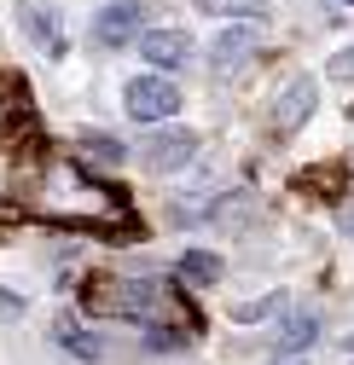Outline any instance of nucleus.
Returning <instances> with one entry per match:
<instances>
[{
    "mask_svg": "<svg viewBox=\"0 0 354 365\" xmlns=\"http://www.w3.org/2000/svg\"><path fill=\"white\" fill-rule=\"evenodd\" d=\"M331 81H348V87H354V47H343V53L331 58Z\"/></svg>",
    "mask_w": 354,
    "mask_h": 365,
    "instance_id": "obj_14",
    "label": "nucleus"
},
{
    "mask_svg": "<svg viewBox=\"0 0 354 365\" xmlns=\"http://www.w3.org/2000/svg\"><path fill=\"white\" fill-rule=\"evenodd\" d=\"M18 24L29 29V41H35V47L47 53V58H64V29H59V18H53L47 6H35V0H24V6H18Z\"/></svg>",
    "mask_w": 354,
    "mask_h": 365,
    "instance_id": "obj_8",
    "label": "nucleus"
},
{
    "mask_svg": "<svg viewBox=\"0 0 354 365\" xmlns=\"http://www.w3.org/2000/svg\"><path fill=\"white\" fill-rule=\"evenodd\" d=\"M337 226H343V232H348V238H354V192H348V197H343V203H337Z\"/></svg>",
    "mask_w": 354,
    "mask_h": 365,
    "instance_id": "obj_16",
    "label": "nucleus"
},
{
    "mask_svg": "<svg viewBox=\"0 0 354 365\" xmlns=\"http://www.w3.org/2000/svg\"><path fill=\"white\" fill-rule=\"evenodd\" d=\"M337 6H354V0H337Z\"/></svg>",
    "mask_w": 354,
    "mask_h": 365,
    "instance_id": "obj_18",
    "label": "nucleus"
},
{
    "mask_svg": "<svg viewBox=\"0 0 354 365\" xmlns=\"http://www.w3.org/2000/svg\"><path fill=\"white\" fill-rule=\"evenodd\" d=\"M0 313H24V302H18V296H6V290H0Z\"/></svg>",
    "mask_w": 354,
    "mask_h": 365,
    "instance_id": "obj_17",
    "label": "nucleus"
},
{
    "mask_svg": "<svg viewBox=\"0 0 354 365\" xmlns=\"http://www.w3.org/2000/svg\"><path fill=\"white\" fill-rule=\"evenodd\" d=\"M314 336H320V319L314 313H285L279 319V331H273V342H279V354H302V348H314Z\"/></svg>",
    "mask_w": 354,
    "mask_h": 365,
    "instance_id": "obj_9",
    "label": "nucleus"
},
{
    "mask_svg": "<svg viewBox=\"0 0 354 365\" xmlns=\"http://www.w3.org/2000/svg\"><path fill=\"white\" fill-rule=\"evenodd\" d=\"M308 116H314V81H308V76H290L285 93L273 99V128H279V133H296Z\"/></svg>",
    "mask_w": 354,
    "mask_h": 365,
    "instance_id": "obj_7",
    "label": "nucleus"
},
{
    "mask_svg": "<svg viewBox=\"0 0 354 365\" xmlns=\"http://www.w3.org/2000/svg\"><path fill=\"white\" fill-rule=\"evenodd\" d=\"M81 151H87V157H99L105 168H116V163H122V145L111 140V133H87V140H81Z\"/></svg>",
    "mask_w": 354,
    "mask_h": 365,
    "instance_id": "obj_13",
    "label": "nucleus"
},
{
    "mask_svg": "<svg viewBox=\"0 0 354 365\" xmlns=\"http://www.w3.org/2000/svg\"><path fill=\"white\" fill-rule=\"evenodd\" d=\"M268 307H273V302H244V307H233V319H238V325H250V319H261Z\"/></svg>",
    "mask_w": 354,
    "mask_h": 365,
    "instance_id": "obj_15",
    "label": "nucleus"
},
{
    "mask_svg": "<svg viewBox=\"0 0 354 365\" xmlns=\"http://www.w3.org/2000/svg\"><path fill=\"white\" fill-rule=\"evenodd\" d=\"M93 313H116V319H146V325H157L163 313V290L146 284V279H105V284H87L81 296Z\"/></svg>",
    "mask_w": 354,
    "mask_h": 365,
    "instance_id": "obj_1",
    "label": "nucleus"
},
{
    "mask_svg": "<svg viewBox=\"0 0 354 365\" xmlns=\"http://www.w3.org/2000/svg\"><path fill=\"white\" fill-rule=\"evenodd\" d=\"M250 53H256V29H250V24H233V29H221V35H215V47H209V70H215V76H233V70L250 64Z\"/></svg>",
    "mask_w": 354,
    "mask_h": 365,
    "instance_id": "obj_6",
    "label": "nucleus"
},
{
    "mask_svg": "<svg viewBox=\"0 0 354 365\" xmlns=\"http://www.w3.org/2000/svg\"><path fill=\"white\" fill-rule=\"evenodd\" d=\"M140 58H151L157 70H181L192 58V35L186 29H140Z\"/></svg>",
    "mask_w": 354,
    "mask_h": 365,
    "instance_id": "obj_5",
    "label": "nucleus"
},
{
    "mask_svg": "<svg viewBox=\"0 0 354 365\" xmlns=\"http://www.w3.org/2000/svg\"><path fill=\"white\" fill-rule=\"evenodd\" d=\"M174 272H181V284H192V290H209V284L221 279V255H209V250H186Z\"/></svg>",
    "mask_w": 354,
    "mask_h": 365,
    "instance_id": "obj_11",
    "label": "nucleus"
},
{
    "mask_svg": "<svg viewBox=\"0 0 354 365\" xmlns=\"http://www.w3.org/2000/svg\"><path fill=\"white\" fill-rule=\"evenodd\" d=\"M146 29V6L140 0H111V6L93 18V47H128Z\"/></svg>",
    "mask_w": 354,
    "mask_h": 365,
    "instance_id": "obj_4",
    "label": "nucleus"
},
{
    "mask_svg": "<svg viewBox=\"0 0 354 365\" xmlns=\"http://www.w3.org/2000/svg\"><path fill=\"white\" fill-rule=\"evenodd\" d=\"M53 342H59L64 354H76V359H99V354H105L93 336L81 331V319H76V313H59V319H53Z\"/></svg>",
    "mask_w": 354,
    "mask_h": 365,
    "instance_id": "obj_10",
    "label": "nucleus"
},
{
    "mask_svg": "<svg viewBox=\"0 0 354 365\" xmlns=\"http://www.w3.org/2000/svg\"><path fill=\"white\" fill-rule=\"evenodd\" d=\"M198 12L238 18V24H261V18H268V0H198Z\"/></svg>",
    "mask_w": 354,
    "mask_h": 365,
    "instance_id": "obj_12",
    "label": "nucleus"
},
{
    "mask_svg": "<svg viewBox=\"0 0 354 365\" xmlns=\"http://www.w3.org/2000/svg\"><path fill=\"white\" fill-rule=\"evenodd\" d=\"M122 110L134 122H146V128H157V122H168L174 110H181V87H174L168 76H134L128 93H122Z\"/></svg>",
    "mask_w": 354,
    "mask_h": 365,
    "instance_id": "obj_2",
    "label": "nucleus"
},
{
    "mask_svg": "<svg viewBox=\"0 0 354 365\" xmlns=\"http://www.w3.org/2000/svg\"><path fill=\"white\" fill-rule=\"evenodd\" d=\"M192 157H198V133H186V128H163V133H151V140L140 145V163L151 174H174V168H186Z\"/></svg>",
    "mask_w": 354,
    "mask_h": 365,
    "instance_id": "obj_3",
    "label": "nucleus"
}]
</instances>
